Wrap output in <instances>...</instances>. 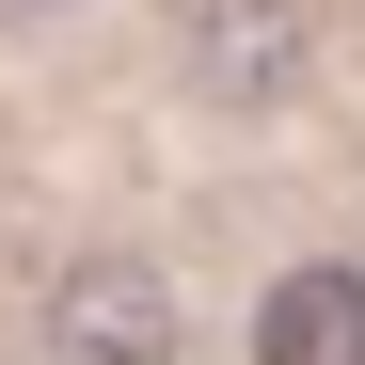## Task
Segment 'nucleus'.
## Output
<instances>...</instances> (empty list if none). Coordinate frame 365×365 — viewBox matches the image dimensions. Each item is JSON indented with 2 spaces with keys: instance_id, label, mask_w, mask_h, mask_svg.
<instances>
[{
  "instance_id": "f257e3e1",
  "label": "nucleus",
  "mask_w": 365,
  "mask_h": 365,
  "mask_svg": "<svg viewBox=\"0 0 365 365\" xmlns=\"http://www.w3.org/2000/svg\"><path fill=\"white\" fill-rule=\"evenodd\" d=\"M302 64H318V32H302V0H207L191 16V80L222 111H286Z\"/></svg>"
},
{
  "instance_id": "f03ea898",
  "label": "nucleus",
  "mask_w": 365,
  "mask_h": 365,
  "mask_svg": "<svg viewBox=\"0 0 365 365\" xmlns=\"http://www.w3.org/2000/svg\"><path fill=\"white\" fill-rule=\"evenodd\" d=\"M48 334H64V365H159L175 349V302H159V270H80L64 302H48Z\"/></svg>"
},
{
  "instance_id": "7ed1b4c3",
  "label": "nucleus",
  "mask_w": 365,
  "mask_h": 365,
  "mask_svg": "<svg viewBox=\"0 0 365 365\" xmlns=\"http://www.w3.org/2000/svg\"><path fill=\"white\" fill-rule=\"evenodd\" d=\"M255 365H365V270H286L255 302Z\"/></svg>"
}]
</instances>
